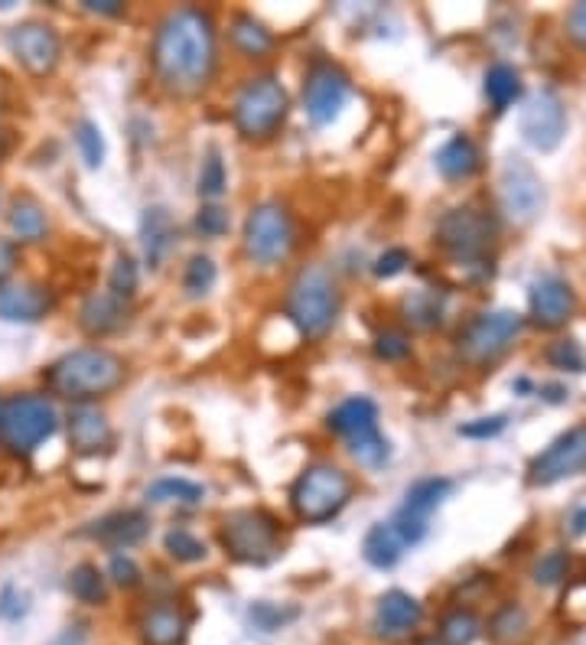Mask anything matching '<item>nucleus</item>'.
I'll return each mask as SVG.
<instances>
[{
	"label": "nucleus",
	"mask_w": 586,
	"mask_h": 645,
	"mask_svg": "<svg viewBox=\"0 0 586 645\" xmlns=\"http://www.w3.org/2000/svg\"><path fill=\"white\" fill-rule=\"evenodd\" d=\"M417 645H446L443 640H436V636H427V640H420Z\"/></svg>",
	"instance_id": "13d9d810"
},
{
	"label": "nucleus",
	"mask_w": 586,
	"mask_h": 645,
	"mask_svg": "<svg viewBox=\"0 0 586 645\" xmlns=\"http://www.w3.org/2000/svg\"><path fill=\"white\" fill-rule=\"evenodd\" d=\"M586 469V428L567 430L558 437L541 456L531 459L528 466V482L531 486H554L567 476H577Z\"/></svg>",
	"instance_id": "4468645a"
},
{
	"label": "nucleus",
	"mask_w": 586,
	"mask_h": 645,
	"mask_svg": "<svg viewBox=\"0 0 586 645\" xmlns=\"http://www.w3.org/2000/svg\"><path fill=\"white\" fill-rule=\"evenodd\" d=\"M151 531V522L144 512H134V509H124V512H111L105 518H98L88 535L98 538L101 545H111V548H131L137 541H144Z\"/></svg>",
	"instance_id": "4be33fe9"
},
{
	"label": "nucleus",
	"mask_w": 586,
	"mask_h": 645,
	"mask_svg": "<svg viewBox=\"0 0 586 645\" xmlns=\"http://www.w3.org/2000/svg\"><path fill=\"white\" fill-rule=\"evenodd\" d=\"M222 545L241 564H267L280 551V531L267 512L238 509L222 522Z\"/></svg>",
	"instance_id": "6e6552de"
},
{
	"label": "nucleus",
	"mask_w": 586,
	"mask_h": 645,
	"mask_svg": "<svg viewBox=\"0 0 586 645\" xmlns=\"http://www.w3.org/2000/svg\"><path fill=\"white\" fill-rule=\"evenodd\" d=\"M82 640H85V636H82V630H79V626H72V630H65L59 640H52V645H82Z\"/></svg>",
	"instance_id": "5fc2aeb1"
},
{
	"label": "nucleus",
	"mask_w": 586,
	"mask_h": 645,
	"mask_svg": "<svg viewBox=\"0 0 586 645\" xmlns=\"http://www.w3.org/2000/svg\"><path fill=\"white\" fill-rule=\"evenodd\" d=\"M13 267H16V244L10 238H0V284H7Z\"/></svg>",
	"instance_id": "603ef678"
},
{
	"label": "nucleus",
	"mask_w": 586,
	"mask_h": 645,
	"mask_svg": "<svg viewBox=\"0 0 586 645\" xmlns=\"http://www.w3.org/2000/svg\"><path fill=\"white\" fill-rule=\"evenodd\" d=\"M7 49L29 75H49L59 65V56H62L59 33L46 23H36V20L16 23L7 33Z\"/></svg>",
	"instance_id": "ddd939ff"
},
{
	"label": "nucleus",
	"mask_w": 586,
	"mask_h": 645,
	"mask_svg": "<svg viewBox=\"0 0 586 645\" xmlns=\"http://www.w3.org/2000/svg\"><path fill=\"white\" fill-rule=\"evenodd\" d=\"M69 443L82 456H95L111 446V425L92 405H75L69 415Z\"/></svg>",
	"instance_id": "aec40b11"
},
{
	"label": "nucleus",
	"mask_w": 586,
	"mask_h": 645,
	"mask_svg": "<svg viewBox=\"0 0 586 645\" xmlns=\"http://www.w3.org/2000/svg\"><path fill=\"white\" fill-rule=\"evenodd\" d=\"M225 183H228V177H225L222 157H218V154H208L205 164H202V174H199V196L218 200V196L225 193Z\"/></svg>",
	"instance_id": "58836bf2"
},
{
	"label": "nucleus",
	"mask_w": 586,
	"mask_h": 645,
	"mask_svg": "<svg viewBox=\"0 0 586 645\" xmlns=\"http://www.w3.org/2000/svg\"><path fill=\"white\" fill-rule=\"evenodd\" d=\"M571 535H586V509H577L574 512V518H571Z\"/></svg>",
	"instance_id": "6e6d98bb"
},
{
	"label": "nucleus",
	"mask_w": 586,
	"mask_h": 645,
	"mask_svg": "<svg viewBox=\"0 0 586 645\" xmlns=\"http://www.w3.org/2000/svg\"><path fill=\"white\" fill-rule=\"evenodd\" d=\"M505 430V418L495 415V418H479V421H469V425H459V433L469 437V440H489L495 433Z\"/></svg>",
	"instance_id": "09e8293b"
},
{
	"label": "nucleus",
	"mask_w": 586,
	"mask_h": 645,
	"mask_svg": "<svg viewBox=\"0 0 586 645\" xmlns=\"http://www.w3.org/2000/svg\"><path fill=\"white\" fill-rule=\"evenodd\" d=\"M294 248V222L280 203H261L244 222V251L254 264L274 267L287 261Z\"/></svg>",
	"instance_id": "1a4fd4ad"
},
{
	"label": "nucleus",
	"mask_w": 586,
	"mask_h": 645,
	"mask_svg": "<svg viewBox=\"0 0 586 645\" xmlns=\"http://www.w3.org/2000/svg\"><path fill=\"white\" fill-rule=\"evenodd\" d=\"M108 290H115L118 297H131L134 290H137V264H134V258L131 254H118V261H115V267H111V277H108Z\"/></svg>",
	"instance_id": "79ce46f5"
},
{
	"label": "nucleus",
	"mask_w": 586,
	"mask_h": 645,
	"mask_svg": "<svg viewBox=\"0 0 586 645\" xmlns=\"http://www.w3.org/2000/svg\"><path fill=\"white\" fill-rule=\"evenodd\" d=\"M287 313L303 336H310V339L326 336L336 323V313H339V294H336L333 277L316 264L303 267L297 274V280L290 284Z\"/></svg>",
	"instance_id": "20e7f679"
},
{
	"label": "nucleus",
	"mask_w": 586,
	"mask_h": 645,
	"mask_svg": "<svg viewBox=\"0 0 586 645\" xmlns=\"http://www.w3.org/2000/svg\"><path fill=\"white\" fill-rule=\"evenodd\" d=\"M407 264H410V254H407L404 248H391V251H385V254L375 261V274H379V277H397Z\"/></svg>",
	"instance_id": "8fccbe9b"
},
{
	"label": "nucleus",
	"mask_w": 586,
	"mask_h": 645,
	"mask_svg": "<svg viewBox=\"0 0 586 645\" xmlns=\"http://www.w3.org/2000/svg\"><path fill=\"white\" fill-rule=\"evenodd\" d=\"M453 492V482L450 479H443V476H430V479H420V482H414L410 489H407V495H404V505H400V512H407V515H414V518H430V512L446 499Z\"/></svg>",
	"instance_id": "a878e982"
},
{
	"label": "nucleus",
	"mask_w": 586,
	"mask_h": 645,
	"mask_svg": "<svg viewBox=\"0 0 586 645\" xmlns=\"http://www.w3.org/2000/svg\"><path fill=\"white\" fill-rule=\"evenodd\" d=\"M141 241L151 267H160L177 244V222L164 206H151L141 215Z\"/></svg>",
	"instance_id": "5701e85b"
},
{
	"label": "nucleus",
	"mask_w": 586,
	"mask_h": 645,
	"mask_svg": "<svg viewBox=\"0 0 586 645\" xmlns=\"http://www.w3.org/2000/svg\"><path fill=\"white\" fill-rule=\"evenodd\" d=\"M518 333H522V316L518 313H512V310L482 313L459 336V353L469 362H489V359L502 356L518 339Z\"/></svg>",
	"instance_id": "f8f14e48"
},
{
	"label": "nucleus",
	"mask_w": 586,
	"mask_h": 645,
	"mask_svg": "<svg viewBox=\"0 0 586 645\" xmlns=\"http://www.w3.org/2000/svg\"><path fill=\"white\" fill-rule=\"evenodd\" d=\"M330 430L339 433L349 443V453L369 466V469H382L388 463L391 446L388 440L379 433V405L372 398H346L333 415H330Z\"/></svg>",
	"instance_id": "39448f33"
},
{
	"label": "nucleus",
	"mask_w": 586,
	"mask_h": 645,
	"mask_svg": "<svg viewBox=\"0 0 586 645\" xmlns=\"http://www.w3.org/2000/svg\"><path fill=\"white\" fill-rule=\"evenodd\" d=\"M349 101V75L333 65V62H316L310 72H307V85H303V111L307 118L323 128V124H333L343 108Z\"/></svg>",
	"instance_id": "9b49d317"
},
{
	"label": "nucleus",
	"mask_w": 586,
	"mask_h": 645,
	"mask_svg": "<svg viewBox=\"0 0 586 645\" xmlns=\"http://www.w3.org/2000/svg\"><path fill=\"white\" fill-rule=\"evenodd\" d=\"M124 382V362L108 349H75L49 366L46 385L52 395L85 405L115 392Z\"/></svg>",
	"instance_id": "f03ea898"
},
{
	"label": "nucleus",
	"mask_w": 586,
	"mask_h": 645,
	"mask_svg": "<svg viewBox=\"0 0 586 645\" xmlns=\"http://www.w3.org/2000/svg\"><path fill=\"white\" fill-rule=\"evenodd\" d=\"M3 147H7V138H3V131H0V154H3Z\"/></svg>",
	"instance_id": "bf43d9fd"
},
{
	"label": "nucleus",
	"mask_w": 586,
	"mask_h": 645,
	"mask_svg": "<svg viewBox=\"0 0 586 645\" xmlns=\"http://www.w3.org/2000/svg\"><path fill=\"white\" fill-rule=\"evenodd\" d=\"M231 43H235L244 56H251V59H261V56H267V52L274 49L271 29H264V23H258V20L248 16V13L235 16V23H231Z\"/></svg>",
	"instance_id": "c85d7f7f"
},
{
	"label": "nucleus",
	"mask_w": 586,
	"mask_h": 645,
	"mask_svg": "<svg viewBox=\"0 0 586 645\" xmlns=\"http://www.w3.org/2000/svg\"><path fill=\"white\" fill-rule=\"evenodd\" d=\"M128 323V300L118 297L115 290H95L85 297L79 310V326L88 336H108L118 333Z\"/></svg>",
	"instance_id": "6ab92c4d"
},
{
	"label": "nucleus",
	"mask_w": 586,
	"mask_h": 645,
	"mask_svg": "<svg viewBox=\"0 0 586 645\" xmlns=\"http://www.w3.org/2000/svg\"><path fill=\"white\" fill-rule=\"evenodd\" d=\"M436 170L446 180H466V177H473L479 170V151H476V144L466 134L450 138L440 147V154H436Z\"/></svg>",
	"instance_id": "393cba45"
},
{
	"label": "nucleus",
	"mask_w": 586,
	"mask_h": 645,
	"mask_svg": "<svg viewBox=\"0 0 586 645\" xmlns=\"http://www.w3.org/2000/svg\"><path fill=\"white\" fill-rule=\"evenodd\" d=\"M154 65L167 88L180 95L199 92L215 69V26L202 10H177L170 13L154 43Z\"/></svg>",
	"instance_id": "f257e3e1"
},
{
	"label": "nucleus",
	"mask_w": 586,
	"mask_h": 645,
	"mask_svg": "<svg viewBox=\"0 0 586 645\" xmlns=\"http://www.w3.org/2000/svg\"><path fill=\"white\" fill-rule=\"evenodd\" d=\"M141 636L147 645H183L187 640V617L174 607H154L141 620Z\"/></svg>",
	"instance_id": "b1692460"
},
{
	"label": "nucleus",
	"mask_w": 586,
	"mask_h": 645,
	"mask_svg": "<svg viewBox=\"0 0 586 645\" xmlns=\"http://www.w3.org/2000/svg\"><path fill=\"white\" fill-rule=\"evenodd\" d=\"M69 590H72L75 600H82V604H88V607H98V604H105V597H108L105 577L98 574L95 564H79V568L69 574Z\"/></svg>",
	"instance_id": "473e14b6"
},
{
	"label": "nucleus",
	"mask_w": 586,
	"mask_h": 645,
	"mask_svg": "<svg viewBox=\"0 0 586 645\" xmlns=\"http://www.w3.org/2000/svg\"><path fill=\"white\" fill-rule=\"evenodd\" d=\"M195 231L202 238H222L228 231V213L222 206H202L195 213Z\"/></svg>",
	"instance_id": "a18cd8bd"
},
{
	"label": "nucleus",
	"mask_w": 586,
	"mask_h": 645,
	"mask_svg": "<svg viewBox=\"0 0 586 645\" xmlns=\"http://www.w3.org/2000/svg\"><path fill=\"white\" fill-rule=\"evenodd\" d=\"M423 610L420 604L404 594V590H388L382 600H379V610H375V630L385 636V640H397V636H407L410 630H417Z\"/></svg>",
	"instance_id": "412c9836"
},
{
	"label": "nucleus",
	"mask_w": 586,
	"mask_h": 645,
	"mask_svg": "<svg viewBox=\"0 0 586 645\" xmlns=\"http://www.w3.org/2000/svg\"><path fill=\"white\" fill-rule=\"evenodd\" d=\"M375 353H379L385 362L407 359V356H410V339H407L404 333H397V330H385V333H379V339H375Z\"/></svg>",
	"instance_id": "49530a36"
},
{
	"label": "nucleus",
	"mask_w": 586,
	"mask_h": 645,
	"mask_svg": "<svg viewBox=\"0 0 586 645\" xmlns=\"http://www.w3.org/2000/svg\"><path fill=\"white\" fill-rule=\"evenodd\" d=\"M147 499L151 502H180V505H199L205 499V489L199 482H190V479H177V476H167V479H157L151 489H147Z\"/></svg>",
	"instance_id": "7c9ffc66"
},
{
	"label": "nucleus",
	"mask_w": 586,
	"mask_h": 645,
	"mask_svg": "<svg viewBox=\"0 0 586 645\" xmlns=\"http://www.w3.org/2000/svg\"><path fill=\"white\" fill-rule=\"evenodd\" d=\"M85 10H92V13H108V16H118V13H121V3H118V0H85Z\"/></svg>",
	"instance_id": "864d4df0"
},
{
	"label": "nucleus",
	"mask_w": 586,
	"mask_h": 645,
	"mask_svg": "<svg viewBox=\"0 0 586 645\" xmlns=\"http://www.w3.org/2000/svg\"><path fill=\"white\" fill-rule=\"evenodd\" d=\"M248 620H251L254 630H261V633H277V630L290 626L294 620H300V610H297V607H277V604L258 600V604H251Z\"/></svg>",
	"instance_id": "72a5a7b5"
},
{
	"label": "nucleus",
	"mask_w": 586,
	"mask_h": 645,
	"mask_svg": "<svg viewBox=\"0 0 586 645\" xmlns=\"http://www.w3.org/2000/svg\"><path fill=\"white\" fill-rule=\"evenodd\" d=\"M59 415L39 395H13L0 402V443L10 453H33L43 440L56 433Z\"/></svg>",
	"instance_id": "423d86ee"
},
{
	"label": "nucleus",
	"mask_w": 586,
	"mask_h": 645,
	"mask_svg": "<svg viewBox=\"0 0 586 645\" xmlns=\"http://www.w3.org/2000/svg\"><path fill=\"white\" fill-rule=\"evenodd\" d=\"M400 551H404L400 538L394 535V528L385 525V522H382V525H372L369 535H366V541H362L366 561H369L372 568H379V571H391V568L400 561Z\"/></svg>",
	"instance_id": "bb28decb"
},
{
	"label": "nucleus",
	"mask_w": 586,
	"mask_h": 645,
	"mask_svg": "<svg viewBox=\"0 0 586 645\" xmlns=\"http://www.w3.org/2000/svg\"><path fill=\"white\" fill-rule=\"evenodd\" d=\"M545 398L558 405V402H564V389H558V385H548V389H545Z\"/></svg>",
	"instance_id": "4d7b16f0"
},
{
	"label": "nucleus",
	"mask_w": 586,
	"mask_h": 645,
	"mask_svg": "<svg viewBox=\"0 0 586 645\" xmlns=\"http://www.w3.org/2000/svg\"><path fill=\"white\" fill-rule=\"evenodd\" d=\"M440 244L463 264H482L486 251L495 241V218L473 206H459L440 218L436 225Z\"/></svg>",
	"instance_id": "9d476101"
},
{
	"label": "nucleus",
	"mask_w": 586,
	"mask_h": 645,
	"mask_svg": "<svg viewBox=\"0 0 586 645\" xmlns=\"http://www.w3.org/2000/svg\"><path fill=\"white\" fill-rule=\"evenodd\" d=\"M26 613H29V594L20 590L16 584H3L0 587V620L20 623Z\"/></svg>",
	"instance_id": "37998d69"
},
{
	"label": "nucleus",
	"mask_w": 586,
	"mask_h": 645,
	"mask_svg": "<svg viewBox=\"0 0 586 645\" xmlns=\"http://www.w3.org/2000/svg\"><path fill=\"white\" fill-rule=\"evenodd\" d=\"M212 284H215V264H212V258H205V254L190 258L187 274H183L187 294H190V297H205V294L212 290Z\"/></svg>",
	"instance_id": "c9c22d12"
},
{
	"label": "nucleus",
	"mask_w": 586,
	"mask_h": 645,
	"mask_svg": "<svg viewBox=\"0 0 586 645\" xmlns=\"http://www.w3.org/2000/svg\"><path fill=\"white\" fill-rule=\"evenodd\" d=\"M574 307H577L574 290H571V284L561 280V277H541V280L531 287V316H535V323L545 326V330L564 326V323L574 316Z\"/></svg>",
	"instance_id": "a211bd4d"
},
{
	"label": "nucleus",
	"mask_w": 586,
	"mask_h": 645,
	"mask_svg": "<svg viewBox=\"0 0 586 645\" xmlns=\"http://www.w3.org/2000/svg\"><path fill=\"white\" fill-rule=\"evenodd\" d=\"M567 571H571L567 551H548V554L538 561V568H535V581H538L541 587H554V584H561V581L567 577Z\"/></svg>",
	"instance_id": "a19ab883"
},
{
	"label": "nucleus",
	"mask_w": 586,
	"mask_h": 645,
	"mask_svg": "<svg viewBox=\"0 0 586 645\" xmlns=\"http://www.w3.org/2000/svg\"><path fill=\"white\" fill-rule=\"evenodd\" d=\"M404 316L410 326L417 330H430L443 320V303L433 290H414L407 300H404Z\"/></svg>",
	"instance_id": "2f4dec72"
},
{
	"label": "nucleus",
	"mask_w": 586,
	"mask_h": 645,
	"mask_svg": "<svg viewBox=\"0 0 586 645\" xmlns=\"http://www.w3.org/2000/svg\"><path fill=\"white\" fill-rule=\"evenodd\" d=\"M567 33H571V39L586 49V3H577L574 10H571V16H567Z\"/></svg>",
	"instance_id": "3c124183"
},
{
	"label": "nucleus",
	"mask_w": 586,
	"mask_h": 645,
	"mask_svg": "<svg viewBox=\"0 0 586 645\" xmlns=\"http://www.w3.org/2000/svg\"><path fill=\"white\" fill-rule=\"evenodd\" d=\"M56 307V297L43 284L7 280L0 284V320L7 323H39Z\"/></svg>",
	"instance_id": "f3484780"
},
{
	"label": "nucleus",
	"mask_w": 586,
	"mask_h": 645,
	"mask_svg": "<svg viewBox=\"0 0 586 645\" xmlns=\"http://www.w3.org/2000/svg\"><path fill=\"white\" fill-rule=\"evenodd\" d=\"M167 551L177 558V561H183V564H195V561H202L205 558V545L190 535L187 528H174L170 535H167Z\"/></svg>",
	"instance_id": "ea45409f"
},
{
	"label": "nucleus",
	"mask_w": 586,
	"mask_h": 645,
	"mask_svg": "<svg viewBox=\"0 0 586 645\" xmlns=\"http://www.w3.org/2000/svg\"><path fill=\"white\" fill-rule=\"evenodd\" d=\"M108 571H111V581L118 587H134L141 581V571H137V564L128 554H115L111 564H108Z\"/></svg>",
	"instance_id": "de8ad7c7"
},
{
	"label": "nucleus",
	"mask_w": 586,
	"mask_h": 645,
	"mask_svg": "<svg viewBox=\"0 0 586 645\" xmlns=\"http://www.w3.org/2000/svg\"><path fill=\"white\" fill-rule=\"evenodd\" d=\"M502 206L515 222H531L545 210V187L535 167L522 157H509L502 167Z\"/></svg>",
	"instance_id": "2eb2a0df"
},
{
	"label": "nucleus",
	"mask_w": 586,
	"mask_h": 645,
	"mask_svg": "<svg viewBox=\"0 0 586 645\" xmlns=\"http://www.w3.org/2000/svg\"><path fill=\"white\" fill-rule=\"evenodd\" d=\"M7 222H10V231L20 241H43L46 231H49V218L43 213V206L33 203V200H16L7 213Z\"/></svg>",
	"instance_id": "cd10ccee"
},
{
	"label": "nucleus",
	"mask_w": 586,
	"mask_h": 645,
	"mask_svg": "<svg viewBox=\"0 0 586 645\" xmlns=\"http://www.w3.org/2000/svg\"><path fill=\"white\" fill-rule=\"evenodd\" d=\"M287 108H290V101H287L284 85L274 75H261L241 88L231 118H235V128L241 138L264 141V138L277 134V128L287 118Z\"/></svg>",
	"instance_id": "0eeeda50"
},
{
	"label": "nucleus",
	"mask_w": 586,
	"mask_h": 645,
	"mask_svg": "<svg viewBox=\"0 0 586 645\" xmlns=\"http://www.w3.org/2000/svg\"><path fill=\"white\" fill-rule=\"evenodd\" d=\"M486 98H489V105L495 111H505L512 101L522 98V75L512 65H505V62L492 65L486 72Z\"/></svg>",
	"instance_id": "c756f323"
},
{
	"label": "nucleus",
	"mask_w": 586,
	"mask_h": 645,
	"mask_svg": "<svg viewBox=\"0 0 586 645\" xmlns=\"http://www.w3.org/2000/svg\"><path fill=\"white\" fill-rule=\"evenodd\" d=\"M75 144H79V154L85 160L88 170H98L105 164V138H101V128L95 121H79L75 124Z\"/></svg>",
	"instance_id": "f704fd0d"
},
{
	"label": "nucleus",
	"mask_w": 586,
	"mask_h": 645,
	"mask_svg": "<svg viewBox=\"0 0 586 645\" xmlns=\"http://www.w3.org/2000/svg\"><path fill=\"white\" fill-rule=\"evenodd\" d=\"M522 134L535 151H554L567 134V111L554 92H538L522 111Z\"/></svg>",
	"instance_id": "dca6fc26"
},
{
	"label": "nucleus",
	"mask_w": 586,
	"mask_h": 645,
	"mask_svg": "<svg viewBox=\"0 0 586 645\" xmlns=\"http://www.w3.org/2000/svg\"><path fill=\"white\" fill-rule=\"evenodd\" d=\"M479 636V620L466 610H456L443 620V643L446 645H469Z\"/></svg>",
	"instance_id": "e433bc0d"
},
{
	"label": "nucleus",
	"mask_w": 586,
	"mask_h": 645,
	"mask_svg": "<svg viewBox=\"0 0 586 645\" xmlns=\"http://www.w3.org/2000/svg\"><path fill=\"white\" fill-rule=\"evenodd\" d=\"M548 362H551L554 369H564V372H584L586 353L581 349L577 339H558V343L548 349Z\"/></svg>",
	"instance_id": "4c0bfd02"
},
{
	"label": "nucleus",
	"mask_w": 586,
	"mask_h": 645,
	"mask_svg": "<svg viewBox=\"0 0 586 645\" xmlns=\"http://www.w3.org/2000/svg\"><path fill=\"white\" fill-rule=\"evenodd\" d=\"M349 499H352V479L346 469L333 463H313L310 469L300 473V479L290 489L294 512L310 525H323L336 518Z\"/></svg>",
	"instance_id": "7ed1b4c3"
},
{
	"label": "nucleus",
	"mask_w": 586,
	"mask_h": 645,
	"mask_svg": "<svg viewBox=\"0 0 586 645\" xmlns=\"http://www.w3.org/2000/svg\"><path fill=\"white\" fill-rule=\"evenodd\" d=\"M525 626H528V617H525V610L522 607H515V604H509L495 620H492V636L495 640H515V636H522L525 633Z\"/></svg>",
	"instance_id": "c03bdc74"
}]
</instances>
